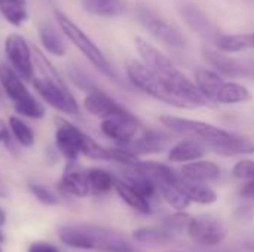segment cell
Returning a JSON list of instances; mask_svg holds the SVG:
<instances>
[{"label":"cell","mask_w":254,"mask_h":252,"mask_svg":"<svg viewBox=\"0 0 254 252\" xmlns=\"http://www.w3.org/2000/svg\"><path fill=\"white\" fill-rule=\"evenodd\" d=\"M135 49H137V53H138L141 62H144L156 74H161V73L176 67V64L171 61V58L168 55H165L161 49H158L156 46H153L150 42H147L143 37L135 39Z\"/></svg>","instance_id":"16"},{"label":"cell","mask_w":254,"mask_h":252,"mask_svg":"<svg viewBox=\"0 0 254 252\" xmlns=\"http://www.w3.org/2000/svg\"><path fill=\"white\" fill-rule=\"evenodd\" d=\"M9 144L10 143V131H9V125L0 117V144Z\"/></svg>","instance_id":"38"},{"label":"cell","mask_w":254,"mask_h":252,"mask_svg":"<svg viewBox=\"0 0 254 252\" xmlns=\"http://www.w3.org/2000/svg\"><path fill=\"white\" fill-rule=\"evenodd\" d=\"M182 177L198 183H213L220 178V168L217 163L205 159H198L189 163H183L180 169Z\"/></svg>","instance_id":"17"},{"label":"cell","mask_w":254,"mask_h":252,"mask_svg":"<svg viewBox=\"0 0 254 252\" xmlns=\"http://www.w3.org/2000/svg\"><path fill=\"white\" fill-rule=\"evenodd\" d=\"M55 18H57V24L58 28L63 31V34L77 48V50L106 77L115 80V82H121L119 76L116 73V70L113 68V65L110 64V61L107 59V56L103 53V50L97 46V43L71 19L68 18L64 12L61 10H55Z\"/></svg>","instance_id":"3"},{"label":"cell","mask_w":254,"mask_h":252,"mask_svg":"<svg viewBox=\"0 0 254 252\" xmlns=\"http://www.w3.org/2000/svg\"><path fill=\"white\" fill-rule=\"evenodd\" d=\"M0 252H3V250H1V247H0Z\"/></svg>","instance_id":"43"},{"label":"cell","mask_w":254,"mask_h":252,"mask_svg":"<svg viewBox=\"0 0 254 252\" xmlns=\"http://www.w3.org/2000/svg\"><path fill=\"white\" fill-rule=\"evenodd\" d=\"M186 233L198 245L211 248L220 245L225 241L228 230L219 218L213 215H199L192 218Z\"/></svg>","instance_id":"11"},{"label":"cell","mask_w":254,"mask_h":252,"mask_svg":"<svg viewBox=\"0 0 254 252\" xmlns=\"http://www.w3.org/2000/svg\"><path fill=\"white\" fill-rule=\"evenodd\" d=\"M192 215L186 214L185 211H177L176 214L173 215H168L164 218L162 221V226L171 232L173 235H179V233H183V232H188V227L192 221Z\"/></svg>","instance_id":"33"},{"label":"cell","mask_w":254,"mask_h":252,"mask_svg":"<svg viewBox=\"0 0 254 252\" xmlns=\"http://www.w3.org/2000/svg\"><path fill=\"white\" fill-rule=\"evenodd\" d=\"M201 55H202L204 61L222 76L240 79V77H246V76H249V73H252V70L246 64L229 56L228 52H223V50L217 49L216 46L214 48L204 46L201 49Z\"/></svg>","instance_id":"13"},{"label":"cell","mask_w":254,"mask_h":252,"mask_svg":"<svg viewBox=\"0 0 254 252\" xmlns=\"http://www.w3.org/2000/svg\"><path fill=\"white\" fill-rule=\"evenodd\" d=\"M89 135L82 132L76 125L70 123L68 120L65 119L57 120L55 146L67 162L77 160V157L83 153V147Z\"/></svg>","instance_id":"10"},{"label":"cell","mask_w":254,"mask_h":252,"mask_svg":"<svg viewBox=\"0 0 254 252\" xmlns=\"http://www.w3.org/2000/svg\"><path fill=\"white\" fill-rule=\"evenodd\" d=\"M132 238L138 244L161 245V244L170 242L173 239V233L168 232L164 226L162 227H140L134 230Z\"/></svg>","instance_id":"31"},{"label":"cell","mask_w":254,"mask_h":252,"mask_svg":"<svg viewBox=\"0 0 254 252\" xmlns=\"http://www.w3.org/2000/svg\"><path fill=\"white\" fill-rule=\"evenodd\" d=\"M100 129L103 135L113 141L116 146L129 149L143 137L147 128L132 113L127 111L124 114L101 120Z\"/></svg>","instance_id":"8"},{"label":"cell","mask_w":254,"mask_h":252,"mask_svg":"<svg viewBox=\"0 0 254 252\" xmlns=\"http://www.w3.org/2000/svg\"><path fill=\"white\" fill-rule=\"evenodd\" d=\"M252 92L247 86L238 83V82H225L217 95H216V104L223 105H234V104H244L252 101Z\"/></svg>","instance_id":"23"},{"label":"cell","mask_w":254,"mask_h":252,"mask_svg":"<svg viewBox=\"0 0 254 252\" xmlns=\"http://www.w3.org/2000/svg\"><path fill=\"white\" fill-rule=\"evenodd\" d=\"M225 83L223 76L219 74L213 68L207 67H198L195 70V85L201 91V94L211 102L216 104V95L220 89V86Z\"/></svg>","instance_id":"21"},{"label":"cell","mask_w":254,"mask_h":252,"mask_svg":"<svg viewBox=\"0 0 254 252\" xmlns=\"http://www.w3.org/2000/svg\"><path fill=\"white\" fill-rule=\"evenodd\" d=\"M115 190L119 195V198L135 212L138 214H150V203L149 199L140 195L132 186H129L125 180H116L115 181Z\"/></svg>","instance_id":"24"},{"label":"cell","mask_w":254,"mask_h":252,"mask_svg":"<svg viewBox=\"0 0 254 252\" xmlns=\"http://www.w3.org/2000/svg\"><path fill=\"white\" fill-rule=\"evenodd\" d=\"M177 187L188 196L190 202L199 203V205H213L217 202V193L207 184V183H198V181H190L182 177L179 174L176 180Z\"/></svg>","instance_id":"18"},{"label":"cell","mask_w":254,"mask_h":252,"mask_svg":"<svg viewBox=\"0 0 254 252\" xmlns=\"http://www.w3.org/2000/svg\"><path fill=\"white\" fill-rule=\"evenodd\" d=\"M63 31L52 24H42L39 27V39L43 49L54 56H64L67 53V45L63 37Z\"/></svg>","instance_id":"22"},{"label":"cell","mask_w":254,"mask_h":252,"mask_svg":"<svg viewBox=\"0 0 254 252\" xmlns=\"http://www.w3.org/2000/svg\"><path fill=\"white\" fill-rule=\"evenodd\" d=\"M232 175L237 180L250 181L254 180V160L253 159H241L232 168Z\"/></svg>","instance_id":"35"},{"label":"cell","mask_w":254,"mask_h":252,"mask_svg":"<svg viewBox=\"0 0 254 252\" xmlns=\"http://www.w3.org/2000/svg\"><path fill=\"white\" fill-rule=\"evenodd\" d=\"M83 108L97 119H109L118 114H124L128 110L121 105L115 98H112L109 94H106L103 89L95 88L89 92H86V97L83 100Z\"/></svg>","instance_id":"14"},{"label":"cell","mask_w":254,"mask_h":252,"mask_svg":"<svg viewBox=\"0 0 254 252\" xmlns=\"http://www.w3.org/2000/svg\"><path fill=\"white\" fill-rule=\"evenodd\" d=\"M134 13L137 21L147 30V33L152 34L162 45H165L173 50L186 49L188 40L185 34L177 27L170 24L165 18L158 15L153 9H150L146 4H137Z\"/></svg>","instance_id":"7"},{"label":"cell","mask_w":254,"mask_h":252,"mask_svg":"<svg viewBox=\"0 0 254 252\" xmlns=\"http://www.w3.org/2000/svg\"><path fill=\"white\" fill-rule=\"evenodd\" d=\"M207 151V147L193 138H185L176 143L168 151V160L173 163H189L198 159H202Z\"/></svg>","instance_id":"19"},{"label":"cell","mask_w":254,"mask_h":252,"mask_svg":"<svg viewBox=\"0 0 254 252\" xmlns=\"http://www.w3.org/2000/svg\"><path fill=\"white\" fill-rule=\"evenodd\" d=\"M4 53L10 68L24 80H31L34 76L33 50L30 43L18 33H10L4 39Z\"/></svg>","instance_id":"9"},{"label":"cell","mask_w":254,"mask_h":252,"mask_svg":"<svg viewBox=\"0 0 254 252\" xmlns=\"http://www.w3.org/2000/svg\"><path fill=\"white\" fill-rule=\"evenodd\" d=\"M0 13L15 27L22 25L28 18L25 0H0Z\"/></svg>","instance_id":"29"},{"label":"cell","mask_w":254,"mask_h":252,"mask_svg":"<svg viewBox=\"0 0 254 252\" xmlns=\"http://www.w3.org/2000/svg\"><path fill=\"white\" fill-rule=\"evenodd\" d=\"M125 71H127V77L129 83L135 89L141 91L143 94L173 107L192 108L186 101L171 94L164 85V82L158 77V74L153 70H150L144 62L137 61V59H129L125 65Z\"/></svg>","instance_id":"5"},{"label":"cell","mask_w":254,"mask_h":252,"mask_svg":"<svg viewBox=\"0 0 254 252\" xmlns=\"http://www.w3.org/2000/svg\"><path fill=\"white\" fill-rule=\"evenodd\" d=\"M7 125H9L10 135L13 137V140L19 146H22V147H33V144L36 141L34 131L31 129V126L25 120H22L21 116H10Z\"/></svg>","instance_id":"30"},{"label":"cell","mask_w":254,"mask_h":252,"mask_svg":"<svg viewBox=\"0 0 254 252\" xmlns=\"http://www.w3.org/2000/svg\"><path fill=\"white\" fill-rule=\"evenodd\" d=\"M86 175H88L91 193H94V195H106L112 189H115L116 178L106 169L91 168L86 171Z\"/></svg>","instance_id":"28"},{"label":"cell","mask_w":254,"mask_h":252,"mask_svg":"<svg viewBox=\"0 0 254 252\" xmlns=\"http://www.w3.org/2000/svg\"><path fill=\"white\" fill-rule=\"evenodd\" d=\"M83 9L100 18H116L127 10L125 0H82Z\"/></svg>","instance_id":"25"},{"label":"cell","mask_w":254,"mask_h":252,"mask_svg":"<svg viewBox=\"0 0 254 252\" xmlns=\"http://www.w3.org/2000/svg\"><path fill=\"white\" fill-rule=\"evenodd\" d=\"M214 46L228 53H237L246 49H254V31L243 34H220Z\"/></svg>","instance_id":"26"},{"label":"cell","mask_w":254,"mask_h":252,"mask_svg":"<svg viewBox=\"0 0 254 252\" xmlns=\"http://www.w3.org/2000/svg\"><path fill=\"white\" fill-rule=\"evenodd\" d=\"M240 195L247 201H254V180L246 181V184L240 190Z\"/></svg>","instance_id":"37"},{"label":"cell","mask_w":254,"mask_h":252,"mask_svg":"<svg viewBox=\"0 0 254 252\" xmlns=\"http://www.w3.org/2000/svg\"><path fill=\"white\" fill-rule=\"evenodd\" d=\"M171 137L167 132L155 131V129H146L143 137L128 150L134 154H153V153H162L170 146Z\"/></svg>","instance_id":"20"},{"label":"cell","mask_w":254,"mask_h":252,"mask_svg":"<svg viewBox=\"0 0 254 252\" xmlns=\"http://www.w3.org/2000/svg\"><path fill=\"white\" fill-rule=\"evenodd\" d=\"M179 13L182 16V19L185 21V24L193 31L196 33L201 39H204L205 42L214 45V42L217 40V37L222 34L216 25L208 19V16L193 3L190 1H182L179 4Z\"/></svg>","instance_id":"12"},{"label":"cell","mask_w":254,"mask_h":252,"mask_svg":"<svg viewBox=\"0 0 254 252\" xmlns=\"http://www.w3.org/2000/svg\"><path fill=\"white\" fill-rule=\"evenodd\" d=\"M3 94H4V92H3V89H1V86H0V101L3 100Z\"/></svg>","instance_id":"40"},{"label":"cell","mask_w":254,"mask_h":252,"mask_svg":"<svg viewBox=\"0 0 254 252\" xmlns=\"http://www.w3.org/2000/svg\"><path fill=\"white\" fill-rule=\"evenodd\" d=\"M28 252H60V250L46 242H34L30 245Z\"/></svg>","instance_id":"36"},{"label":"cell","mask_w":254,"mask_h":252,"mask_svg":"<svg viewBox=\"0 0 254 252\" xmlns=\"http://www.w3.org/2000/svg\"><path fill=\"white\" fill-rule=\"evenodd\" d=\"M3 195H4V193H3V192H1V190H0V196H3Z\"/></svg>","instance_id":"42"},{"label":"cell","mask_w":254,"mask_h":252,"mask_svg":"<svg viewBox=\"0 0 254 252\" xmlns=\"http://www.w3.org/2000/svg\"><path fill=\"white\" fill-rule=\"evenodd\" d=\"M4 221H6V214H4V211L0 208V226H3Z\"/></svg>","instance_id":"39"},{"label":"cell","mask_w":254,"mask_h":252,"mask_svg":"<svg viewBox=\"0 0 254 252\" xmlns=\"http://www.w3.org/2000/svg\"><path fill=\"white\" fill-rule=\"evenodd\" d=\"M156 189L164 198V201L176 211H185L192 203L188 196L177 187L176 181H161L156 184Z\"/></svg>","instance_id":"27"},{"label":"cell","mask_w":254,"mask_h":252,"mask_svg":"<svg viewBox=\"0 0 254 252\" xmlns=\"http://www.w3.org/2000/svg\"><path fill=\"white\" fill-rule=\"evenodd\" d=\"M65 70H67V76H68L70 82H71L76 88H79L80 91L89 92V91L98 88L97 83L94 82V79H92L80 65H77L76 62L67 64Z\"/></svg>","instance_id":"32"},{"label":"cell","mask_w":254,"mask_h":252,"mask_svg":"<svg viewBox=\"0 0 254 252\" xmlns=\"http://www.w3.org/2000/svg\"><path fill=\"white\" fill-rule=\"evenodd\" d=\"M31 82L37 95L48 105L64 114H70V116L79 114V104L73 97V94L70 92L61 74H55V76L34 74Z\"/></svg>","instance_id":"6"},{"label":"cell","mask_w":254,"mask_h":252,"mask_svg":"<svg viewBox=\"0 0 254 252\" xmlns=\"http://www.w3.org/2000/svg\"><path fill=\"white\" fill-rule=\"evenodd\" d=\"M3 242V235H1V232H0V244Z\"/></svg>","instance_id":"41"},{"label":"cell","mask_w":254,"mask_h":252,"mask_svg":"<svg viewBox=\"0 0 254 252\" xmlns=\"http://www.w3.org/2000/svg\"><path fill=\"white\" fill-rule=\"evenodd\" d=\"M28 190H30V193H31L39 202H42V203H45V205L52 206V205H58V203H60V198H58L52 190H49L48 187H45V186H42V184L30 183V184H28Z\"/></svg>","instance_id":"34"},{"label":"cell","mask_w":254,"mask_h":252,"mask_svg":"<svg viewBox=\"0 0 254 252\" xmlns=\"http://www.w3.org/2000/svg\"><path fill=\"white\" fill-rule=\"evenodd\" d=\"M161 125L176 135L185 138H193L201 141L205 147L213 149L219 154L234 156V154H252L254 153V144L238 134L229 132L216 125L185 119L173 114H162L159 117Z\"/></svg>","instance_id":"1"},{"label":"cell","mask_w":254,"mask_h":252,"mask_svg":"<svg viewBox=\"0 0 254 252\" xmlns=\"http://www.w3.org/2000/svg\"><path fill=\"white\" fill-rule=\"evenodd\" d=\"M60 190L73 198H86L91 193L86 171L77 166L76 162H68L60 181Z\"/></svg>","instance_id":"15"},{"label":"cell","mask_w":254,"mask_h":252,"mask_svg":"<svg viewBox=\"0 0 254 252\" xmlns=\"http://www.w3.org/2000/svg\"><path fill=\"white\" fill-rule=\"evenodd\" d=\"M0 86L4 95L12 101L18 116L33 120L45 117V105L30 92L25 80L19 77L9 65H0Z\"/></svg>","instance_id":"4"},{"label":"cell","mask_w":254,"mask_h":252,"mask_svg":"<svg viewBox=\"0 0 254 252\" xmlns=\"http://www.w3.org/2000/svg\"><path fill=\"white\" fill-rule=\"evenodd\" d=\"M60 241L82 251L97 252H134L132 245L118 232L94 224L76 223L61 226L58 230Z\"/></svg>","instance_id":"2"}]
</instances>
